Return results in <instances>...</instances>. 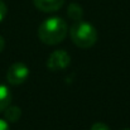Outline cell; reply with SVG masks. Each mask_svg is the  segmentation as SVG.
<instances>
[{
    "label": "cell",
    "mask_w": 130,
    "mask_h": 130,
    "mask_svg": "<svg viewBox=\"0 0 130 130\" xmlns=\"http://www.w3.org/2000/svg\"><path fill=\"white\" fill-rule=\"evenodd\" d=\"M71 63V57L64 49H56L51 53L47 61V67L51 71H62Z\"/></svg>",
    "instance_id": "277c9868"
},
{
    "label": "cell",
    "mask_w": 130,
    "mask_h": 130,
    "mask_svg": "<svg viewBox=\"0 0 130 130\" xmlns=\"http://www.w3.org/2000/svg\"><path fill=\"white\" fill-rule=\"evenodd\" d=\"M68 32V27L64 19L59 17H51L45 19L38 28V37L44 44L54 45L61 43Z\"/></svg>",
    "instance_id": "6da1fadb"
},
{
    "label": "cell",
    "mask_w": 130,
    "mask_h": 130,
    "mask_svg": "<svg viewBox=\"0 0 130 130\" xmlns=\"http://www.w3.org/2000/svg\"><path fill=\"white\" fill-rule=\"evenodd\" d=\"M20 118H22V110L19 106H14L10 104L4 110V119L8 123H17Z\"/></svg>",
    "instance_id": "8992f818"
},
{
    "label": "cell",
    "mask_w": 130,
    "mask_h": 130,
    "mask_svg": "<svg viewBox=\"0 0 130 130\" xmlns=\"http://www.w3.org/2000/svg\"><path fill=\"white\" fill-rule=\"evenodd\" d=\"M29 77V68L27 64L17 62L13 63L6 71V81L10 85H22Z\"/></svg>",
    "instance_id": "3957f363"
},
{
    "label": "cell",
    "mask_w": 130,
    "mask_h": 130,
    "mask_svg": "<svg viewBox=\"0 0 130 130\" xmlns=\"http://www.w3.org/2000/svg\"><path fill=\"white\" fill-rule=\"evenodd\" d=\"M6 13H8V8H6V4L3 1V0H0V22L5 18V15H6Z\"/></svg>",
    "instance_id": "9c48e42d"
},
{
    "label": "cell",
    "mask_w": 130,
    "mask_h": 130,
    "mask_svg": "<svg viewBox=\"0 0 130 130\" xmlns=\"http://www.w3.org/2000/svg\"><path fill=\"white\" fill-rule=\"evenodd\" d=\"M90 130H110V128L104 123H95Z\"/></svg>",
    "instance_id": "30bf717a"
},
{
    "label": "cell",
    "mask_w": 130,
    "mask_h": 130,
    "mask_svg": "<svg viewBox=\"0 0 130 130\" xmlns=\"http://www.w3.org/2000/svg\"><path fill=\"white\" fill-rule=\"evenodd\" d=\"M0 130H9V123L5 119H0Z\"/></svg>",
    "instance_id": "8fae6325"
},
{
    "label": "cell",
    "mask_w": 130,
    "mask_h": 130,
    "mask_svg": "<svg viewBox=\"0 0 130 130\" xmlns=\"http://www.w3.org/2000/svg\"><path fill=\"white\" fill-rule=\"evenodd\" d=\"M67 15H68L70 19H72L75 22H78V20H81V18L84 15V10H82L80 4L71 3L68 5V8H67Z\"/></svg>",
    "instance_id": "ba28073f"
},
{
    "label": "cell",
    "mask_w": 130,
    "mask_h": 130,
    "mask_svg": "<svg viewBox=\"0 0 130 130\" xmlns=\"http://www.w3.org/2000/svg\"><path fill=\"white\" fill-rule=\"evenodd\" d=\"M123 130H130V129H123Z\"/></svg>",
    "instance_id": "4fadbf2b"
},
{
    "label": "cell",
    "mask_w": 130,
    "mask_h": 130,
    "mask_svg": "<svg viewBox=\"0 0 130 130\" xmlns=\"http://www.w3.org/2000/svg\"><path fill=\"white\" fill-rule=\"evenodd\" d=\"M4 47H5V41H4V38H3V37L0 36V53L3 52Z\"/></svg>",
    "instance_id": "7c38bea8"
},
{
    "label": "cell",
    "mask_w": 130,
    "mask_h": 130,
    "mask_svg": "<svg viewBox=\"0 0 130 130\" xmlns=\"http://www.w3.org/2000/svg\"><path fill=\"white\" fill-rule=\"evenodd\" d=\"M11 104V92L5 85H0V112H4V110Z\"/></svg>",
    "instance_id": "52a82bcc"
},
{
    "label": "cell",
    "mask_w": 130,
    "mask_h": 130,
    "mask_svg": "<svg viewBox=\"0 0 130 130\" xmlns=\"http://www.w3.org/2000/svg\"><path fill=\"white\" fill-rule=\"evenodd\" d=\"M70 36L72 42L82 49H88L97 42V30L88 22H76L70 28Z\"/></svg>",
    "instance_id": "7a4b0ae2"
},
{
    "label": "cell",
    "mask_w": 130,
    "mask_h": 130,
    "mask_svg": "<svg viewBox=\"0 0 130 130\" xmlns=\"http://www.w3.org/2000/svg\"><path fill=\"white\" fill-rule=\"evenodd\" d=\"M66 0H33L34 6L43 13H53L63 6Z\"/></svg>",
    "instance_id": "5b68a950"
}]
</instances>
